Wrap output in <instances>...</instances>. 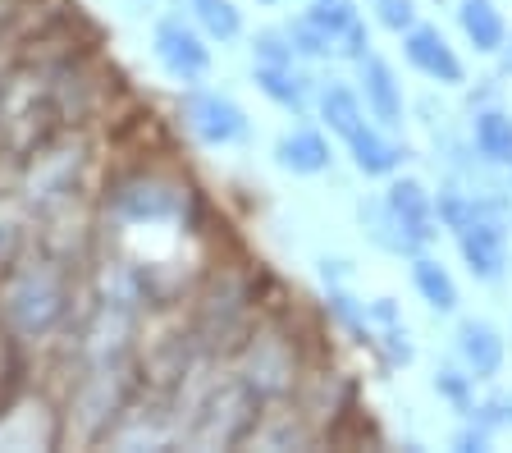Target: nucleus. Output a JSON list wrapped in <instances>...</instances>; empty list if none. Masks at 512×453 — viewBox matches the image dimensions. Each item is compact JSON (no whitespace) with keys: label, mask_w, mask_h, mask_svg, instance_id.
<instances>
[{"label":"nucleus","mask_w":512,"mask_h":453,"mask_svg":"<svg viewBox=\"0 0 512 453\" xmlns=\"http://www.w3.org/2000/svg\"><path fill=\"white\" fill-rule=\"evenodd\" d=\"M74 312V261L51 248L23 252L0 275V325L23 344L51 339Z\"/></svg>","instance_id":"1"},{"label":"nucleus","mask_w":512,"mask_h":453,"mask_svg":"<svg viewBox=\"0 0 512 453\" xmlns=\"http://www.w3.org/2000/svg\"><path fill=\"white\" fill-rule=\"evenodd\" d=\"M256 417H261V394L243 376H229L192 403V417L188 426H179V440L192 449H234L247 435H256Z\"/></svg>","instance_id":"2"},{"label":"nucleus","mask_w":512,"mask_h":453,"mask_svg":"<svg viewBox=\"0 0 512 453\" xmlns=\"http://www.w3.org/2000/svg\"><path fill=\"white\" fill-rule=\"evenodd\" d=\"M151 55H156V65L165 69V78H174V83H183V87L206 83L211 65H215L211 37L183 10L160 14V19L151 23Z\"/></svg>","instance_id":"3"},{"label":"nucleus","mask_w":512,"mask_h":453,"mask_svg":"<svg viewBox=\"0 0 512 453\" xmlns=\"http://www.w3.org/2000/svg\"><path fill=\"white\" fill-rule=\"evenodd\" d=\"M179 119H183V129L202 142V147H234V142H243L247 133H252L247 110L238 106L234 97H224V92L202 87V83L183 87Z\"/></svg>","instance_id":"4"},{"label":"nucleus","mask_w":512,"mask_h":453,"mask_svg":"<svg viewBox=\"0 0 512 453\" xmlns=\"http://www.w3.org/2000/svg\"><path fill=\"white\" fill-rule=\"evenodd\" d=\"M380 202H384V211L394 216V225H398V234H403V243H407V252H412V257L439 238L435 193H426L416 179H394V184L384 188Z\"/></svg>","instance_id":"5"},{"label":"nucleus","mask_w":512,"mask_h":453,"mask_svg":"<svg viewBox=\"0 0 512 453\" xmlns=\"http://www.w3.org/2000/svg\"><path fill=\"white\" fill-rule=\"evenodd\" d=\"M453 238H458L462 266L471 270V280H480V284L503 280V270H508V229H503L499 216H476Z\"/></svg>","instance_id":"6"},{"label":"nucleus","mask_w":512,"mask_h":453,"mask_svg":"<svg viewBox=\"0 0 512 453\" xmlns=\"http://www.w3.org/2000/svg\"><path fill=\"white\" fill-rule=\"evenodd\" d=\"M357 92H362V106L375 124H384V129H403L407 101H403V83H398V74H394L389 60H380V55L366 51L362 60H357Z\"/></svg>","instance_id":"7"},{"label":"nucleus","mask_w":512,"mask_h":453,"mask_svg":"<svg viewBox=\"0 0 512 453\" xmlns=\"http://www.w3.org/2000/svg\"><path fill=\"white\" fill-rule=\"evenodd\" d=\"M403 55H407V65H412L416 74L430 78V83H439V87H458L462 78H467L458 51H453V46H448V37L439 33V28H430V23L407 28V33H403Z\"/></svg>","instance_id":"8"},{"label":"nucleus","mask_w":512,"mask_h":453,"mask_svg":"<svg viewBox=\"0 0 512 453\" xmlns=\"http://www.w3.org/2000/svg\"><path fill=\"white\" fill-rule=\"evenodd\" d=\"M311 19L330 33L334 42V55H343V60H362L366 51H371V33H366V19L362 10L352 5V0H311Z\"/></svg>","instance_id":"9"},{"label":"nucleus","mask_w":512,"mask_h":453,"mask_svg":"<svg viewBox=\"0 0 512 453\" xmlns=\"http://www.w3.org/2000/svg\"><path fill=\"white\" fill-rule=\"evenodd\" d=\"M453 348H458V362L476 380H494L503 371V357H508V344H503V335L494 330L490 321H476V316H467V321L458 325V339H453Z\"/></svg>","instance_id":"10"},{"label":"nucleus","mask_w":512,"mask_h":453,"mask_svg":"<svg viewBox=\"0 0 512 453\" xmlns=\"http://www.w3.org/2000/svg\"><path fill=\"white\" fill-rule=\"evenodd\" d=\"M348 156L366 179H389V174H398V165L407 161V147L394 142V129H384V124H371V119H366L362 129L348 138Z\"/></svg>","instance_id":"11"},{"label":"nucleus","mask_w":512,"mask_h":453,"mask_svg":"<svg viewBox=\"0 0 512 453\" xmlns=\"http://www.w3.org/2000/svg\"><path fill=\"white\" fill-rule=\"evenodd\" d=\"M334 161V147L330 138L320 129H311V124H298V129H288L284 138L275 142V165L288 174H302V179H311V174H325Z\"/></svg>","instance_id":"12"},{"label":"nucleus","mask_w":512,"mask_h":453,"mask_svg":"<svg viewBox=\"0 0 512 453\" xmlns=\"http://www.w3.org/2000/svg\"><path fill=\"white\" fill-rule=\"evenodd\" d=\"M252 83L261 87V97L275 101L288 115H302L311 106V97H316V83L302 74V60H293V65H256Z\"/></svg>","instance_id":"13"},{"label":"nucleus","mask_w":512,"mask_h":453,"mask_svg":"<svg viewBox=\"0 0 512 453\" xmlns=\"http://www.w3.org/2000/svg\"><path fill=\"white\" fill-rule=\"evenodd\" d=\"M316 115H320V124L334 133V138H343L348 142L352 133L366 124V106H362V92L352 83H339V78H330V83H320L316 87Z\"/></svg>","instance_id":"14"},{"label":"nucleus","mask_w":512,"mask_h":453,"mask_svg":"<svg viewBox=\"0 0 512 453\" xmlns=\"http://www.w3.org/2000/svg\"><path fill=\"white\" fill-rule=\"evenodd\" d=\"M471 151H480V161L508 165L512 170V115L499 106H480L471 119Z\"/></svg>","instance_id":"15"},{"label":"nucleus","mask_w":512,"mask_h":453,"mask_svg":"<svg viewBox=\"0 0 512 453\" xmlns=\"http://www.w3.org/2000/svg\"><path fill=\"white\" fill-rule=\"evenodd\" d=\"M412 289L421 293V302H426L430 312H439V316L458 312V284H453V275H448L444 261L426 257V252H416L412 257Z\"/></svg>","instance_id":"16"},{"label":"nucleus","mask_w":512,"mask_h":453,"mask_svg":"<svg viewBox=\"0 0 512 453\" xmlns=\"http://www.w3.org/2000/svg\"><path fill=\"white\" fill-rule=\"evenodd\" d=\"M179 10L220 46L243 37V10H238L234 0H179Z\"/></svg>","instance_id":"17"},{"label":"nucleus","mask_w":512,"mask_h":453,"mask_svg":"<svg viewBox=\"0 0 512 453\" xmlns=\"http://www.w3.org/2000/svg\"><path fill=\"white\" fill-rule=\"evenodd\" d=\"M458 23H462V33H467V42L485 55H494L503 46V37H508V23H503L494 0H462Z\"/></svg>","instance_id":"18"},{"label":"nucleus","mask_w":512,"mask_h":453,"mask_svg":"<svg viewBox=\"0 0 512 453\" xmlns=\"http://www.w3.org/2000/svg\"><path fill=\"white\" fill-rule=\"evenodd\" d=\"M284 33H288V42H293V51H298V60H330V55H334L330 33H325V28H320L307 10L293 14V19L284 23Z\"/></svg>","instance_id":"19"},{"label":"nucleus","mask_w":512,"mask_h":453,"mask_svg":"<svg viewBox=\"0 0 512 453\" xmlns=\"http://www.w3.org/2000/svg\"><path fill=\"white\" fill-rule=\"evenodd\" d=\"M435 394L444 403H453V408L467 417V412L476 408V376H471L462 362H458V367H439L435 371Z\"/></svg>","instance_id":"20"},{"label":"nucleus","mask_w":512,"mask_h":453,"mask_svg":"<svg viewBox=\"0 0 512 453\" xmlns=\"http://www.w3.org/2000/svg\"><path fill=\"white\" fill-rule=\"evenodd\" d=\"M28 252V229H23V211L14 202H0V275Z\"/></svg>","instance_id":"21"},{"label":"nucleus","mask_w":512,"mask_h":453,"mask_svg":"<svg viewBox=\"0 0 512 453\" xmlns=\"http://www.w3.org/2000/svg\"><path fill=\"white\" fill-rule=\"evenodd\" d=\"M371 344L384 353V362L389 367H407L416 357V348H412V335H407V325L403 321H394V325H380V330H371Z\"/></svg>","instance_id":"22"},{"label":"nucleus","mask_w":512,"mask_h":453,"mask_svg":"<svg viewBox=\"0 0 512 453\" xmlns=\"http://www.w3.org/2000/svg\"><path fill=\"white\" fill-rule=\"evenodd\" d=\"M252 60L256 65H293L298 51H293V42H288L284 28H266V33L252 37Z\"/></svg>","instance_id":"23"},{"label":"nucleus","mask_w":512,"mask_h":453,"mask_svg":"<svg viewBox=\"0 0 512 453\" xmlns=\"http://www.w3.org/2000/svg\"><path fill=\"white\" fill-rule=\"evenodd\" d=\"M375 5V23L389 33H407L416 28V0H371Z\"/></svg>","instance_id":"24"},{"label":"nucleus","mask_w":512,"mask_h":453,"mask_svg":"<svg viewBox=\"0 0 512 453\" xmlns=\"http://www.w3.org/2000/svg\"><path fill=\"white\" fill-rule=\"evenodd\" d=\"M490 440H494V435L485 431V426H476V421L467 417V426H462V431L453 435V449H467V453H476V449H490Z\"/></svg>","instance_id":"25"},{"label":"nucleus","mask_w":512,"mask_h":453,"mask_svg":"<svg viewBox=\"0 0 512 453\" xmlns=\"http://www.w3.org/2000/svg\"><path fill=\"white\" fill-rule=\"evenodd\" d=\"M494 55H499L503 74H512V37H503V46H499V51H494Z\"/></svg>","instance_id":"26"}]
</instances>
